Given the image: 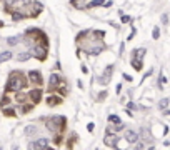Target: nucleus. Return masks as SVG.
Returning <instances> with one entry per match:
<instances>
[{"label":"nucleus","mask_w":170,"mask_h":150,"mask_svg":"<svg viewBox=\"0 0 170 150\" xmlns=\"http://www.w3.org/2000/svg\"><path fill=\"white\" fill-rule=\"evenodd\" d=\"M28 78H30V82L35 83V85H42V82H43L42 73L38 72V70H30V72H28Z\"/></svg>","instance_id":"423d86ee"},{"label":"nucleus","mask_w":170,"mask_h":150,"mask_svg":"<svg viewBox=\"0 0 170 150\" xmlns=\"http://www.w3.org/2000/svg\"><path fill=\"white\" fill-rule=\"evenodd\" d=\"M32 107H33V104H22V114H27V112H30Z\"/></svg>","instance_id":"6ab92c4d"},{"label":"nucleus","mask_w":170,"mask_h":150,"mask_svg":"<svg viewBox=\"0 0 170 150\" xmlns=\"http://www.w3.org/2000/svg\"><path fill=\"white\" fill-rule=\"evenodd\" d=\"M28 97L32 98V102H33V104H38V102L42 100V90H40V88H35V90H32V92L28 93Z\"/></svg>","instance_id":"9d476101"},{"label":"nucleus","mask_w":170,"mask_h":150,"mask_svg":"<svg viewBox=\"0 0 170 150\" xmlns=\"http://www.w3.org/2000/svg\"><path fill=\"white\" fill-rule=\"evenodd\" d=\"M4 115H7V117H14V109H4Z\"/></svg>","instance_id":"5701e85b"},{"label":"nucleus","mask_w":170,"mask_h":150,"mask_svg":"<svg viewBox=\"0 0 170 150\" xmlns=\"http://www.w3.org/2000/svg\"><path fill=\"white\" fill-rule=\"evenodd\" d=\"M48 85H50V88H58L62 85V77L58 73H52L48 78Z\"/></svg>","instance_id":"0eeeda50"},{"label":"nucleus","mask_w":170,"mask_h":150,"mask_svg":"<svg viewBox=\"0 0 170 150\" xmlns=\"http://www.w3.org/2000/svg\"><path fill=\"white\" fill-rule=\"evenodd\" d=\"M105 0H92V2H88L87 4V7H90V9H95V7H98V5H102Z\"/></svg>","instance_id":"4468645a"},{"label":"nucleus","mask_w":170,"mask_h":150,"mask_svg":"<svg viewBox=\"0 0 170 150\" xmlns=\"http://www.w3.org/2000/svg\"><path fill=\"white\" fill-rule=\"evenodd\" d=\"M35 132H37V127H35V125H28V127L25 129V134H27V135H32V134H35Z\"/></svg>","instance_id":"aec40b11"},{"label":"nucleus","mask_w":170,"mask_h":150,"mask_svg":"<svg viewBox=\"0 0 170 150\" xmlns=\"http://www.w3.org/2000/svg\"><path fill=\"white\" fill-rule=\"evenodd\" d=\"M167 105H169V98H162V100L159 102V109L165 110V109H167Z\"/></svg>","instance_id":"a211bd4d"},{"label":"nucleus","mask_w":170,"mask_h":150,"mask_svg":"<svg viewBox=\"0 0 170 150\" xmlns=\"http://www.w3.org/2000/svg\"><path fill=\"white\" fill-rule=\"evenodd\" d=\"M48 145H50L48 139H38L30 144V149H48Z\"/></svg>","instance_id":"6e6552de"},{"label":"nucleus","mask_w":170,"mask_h":150,"mask_svg":"<svg viewBox=\"0 0 170 150\" xmlns=\"http://www.w3.org/2000/svg\"><path fill=\"white\" fill-rule=\"evenodd\" d=\"M105 145H108V147H112V149H115V147H119V137L115 134H112V132H107V137H105Z\"/></svg>","instance_id":"20e7f679"},{"label":"nucleus","mask_w":170,"mask_h":150,"mask_svg":"<svg viewBox=\"0 0 170 150\" xmlns=\"http://www.w3.org/2000/svg\"><path fill=\"white\" fill-rule=\"evenodd\" d=\"M108 120H110L112 124H120V119L117 117V115H110V117H108Z\"/></svg>","instance_id":"4be33fe9"},{"label":"nucleus","mask_w":170,"mask_h":150,"mask_svg":"<svg viewBox=\"0 0 170 150\" xmlns=\"http://www.w3.org/2000/svg\"><path fill=\"white\" fill-rule=\"evenodd\" d=\"M28 58H30V53L28 52H23V53H18V55H17V60H20V62H25Z\"/></svg>","instance_id":"2eb2a0df"},{"label":"nucleus","mask_w":170,"mask_h":150,"mask_svg":"<svg viewBox=\"0 0 170 150\" xmlns=\"http://www.w3.org/2000/svg\"><path fill=\"white\" fill-rule=\"evenodd\" d=\"M137 149H140V150H142V149H145V144H142V142H139V144H137Z\"/></svg>","instance_id":"cd10ccee"},{"label":"nucleus","mask_w":170,"mask_h":150,"mask_svg":"<svg viewBox=\"0 0 170 150\" xmlns=\"http://www.w3.org/2000/svg\"><path fill=\"white\" fill-rule=\"evenodd\" d=\"M127 109H129V110H130V109H135V105L132 104V102H129V105H127Z\"/></svg>","instance_id":"7c9ffc66"},{"label":"nucleus","mask_w":170,"mask_h":150,"mask_svg":"<svg viewBox=\"0 0 170 150\" xmlns=\"http://www.w3.org/2000/svg\"><path fill=\"white\" fill-rule=\"evenodd\" d=\"M132 65H134V68L140 70V68H142V60H140V58H132Z\"/></svg>","instance_id":"f3484780"},{"label":"nucleus","mask_w":170,"mask_h":150,"mask_svg":"<svg viewBox=\"0 0 170 150\" xmlns=\"http://www.w3.org/2000/svg\"><path fill=\"white\" fill-rule=\"evenodd\" d=\"M65 117H62V115H53V117H50V119L47 120V129L50 130V132H53V134H62L63 129H65Z\"/></svg>","instance_id":"f03ea898"},{"label":"nucleus","mask_w":170,"mask_h":150,"mask_svg":"<svg viewBox=\"0 0 170 150\" xmlns=\"http://www.w3.org/2000/svg\"><path fill=\"white\" fill-rule=\"evenodd\" d=\"M9 102H10V98H9V97H4V98H2V107H4V105H7Z\"/></svg>","instance_id":"a878e982"},{"label":"nucleus","mask_w":170,"mask_h":150,"mask_svg":"<svg viewBox=\"0 0 170 150\" xmlns=\"http://www.w3.org/2000/svg\"><path fill=\"white\" fill-rule=\"evenodd\" d=\"M122 22H124V23H129V22H132V18H130L129 15H125V17H122Z\"/></svg>","instance_id":"393cba45"},{"label":"nucleus","mask_w":170,"mask_h":150,"mask_svg":"<svg viewBox=\"0 0 170 150\" xmlns=\"http://www.w3.org/2000/svg\"><path fill=\"white\" fill-rule=\"evenodd\" d=\"M18 42H20V37H9V38H7V43H9V45H17Z\"/></svg>","instance_id":"dca6fc26"},{"label":"nucleus","mask_w":170,"mask_h":150,"mask_svg":"<svg viewBox=\"0 0 170 150\" xmlns=\"http://www.w3.org/2000/svg\"><path fill=\"white\" fill-rule=\"evenodd\" d=\"M87 129H88V132H93V124H88Z\"/></svg>","instance_id":"c756f323"},{"label":"nucleus","mask_w":170,"mask_h":150,"mask_svg":"<svg viewBox=\"0 0 170 150\" xmlns=\"http://www.w3.org/2000/svg\"><path fill=\"white\" fill-rule=\"evenodd\" d=\"M10 58H12V52H2L0 53V63L7 62V60H10Z\"/></svg>","instance_id":"ddd939ff"},{"label":"nucleus","mask_w":170,"mask_h":150,"mask_svg":"<svg viewBox=\"0 0 170 150\" xmlns=\"http://www.w3.org/2000/svg\"><path fill=\"white\" fill-rule=\"evenodd\" d=\"M32 55H35L38 60H45V58H47V47L38 45V43H33V48H32Z\"/></svg>","instance_id":"7ed1b4c3"},{"label":"nucleus","mask_w":170,"mask_h":150,"mask_svg":"<svg viewBox=\"0 0 170 150\" xmlns=\"http://www.w3.org/2000/svg\"><path fill=\"white\" fill-rule=\"evenodd\" d=\"M15 100H17V102H20V104H23V102H25V100H27V95H22V93H17Z\"/></svg>","instance_id":"412c9836"},{"label":"nucleus","mask_w":170,"mask_h":150,"mask_svg":"<svg viewBox=\"0 0 170 150\" xmlns=\"http://www.w3.org/2000/svg\"><path fill=\"white\" fill-rule=\"evenodd\" d=\"M112 70H113V65H108V67L105 68V72L100 75L98 82L102 83V85H107V83L110 82V78H112Z\"/></svg>","instance_id":"39448f33"},{"label":"nucleus","mask_w":170,"mask_h":150,"mask_svg":"<svg viewBox=\"0 0 170 150\" xmlns=\"http://www.w3.org/2000/svg\"><path fill=\"white\" fill-rule=\"evenodd\" d=\"M145 52H147L145 48H135L134 52H132V57H134V58H140V60H142V57L145 55Z\"/></svg>","instance_id":"f8f14e48"},{"label":"nucleus","mask_w":170,"mask_h":150,"mask_svg":"<svg viewBox=\"0 0 170 150\" xmlns=\"http://www.w3.org/2000/svg\"><path fill=\"white\" fill-rule=\"evenodd\" d=\"M152 37H154V38H159V37H160V30L157 28V27L154 28V33H152Z\"/></svg>","instance_id":"b1692460"},{"label":"nucleus","mask_w":170,"mask_h":150,"mask_svg":"<svg viewBox=\"0 0 170 150\" xmlns=\"http://www.w3.org/2000/svg\"><path fill=\"white\" fill-rule=\"evenodd\" d=\"M125 140H127L129 144H137L139 135H137V132H134V130H125Z\"/></svg>","instance_id":"1a4fd4ad"},{"label":"nucleus","mask_w":170,"mask_h":150,"mask_svg":"<svg viewBox=\"0 0 170 150\" xmlns=\"http://www.w3.org/2000/svg\"><path fill=\"white\" fill-rule=\"evenodd\" d=\"M105 97H107V92H105V90H103L102 93H98V100H103Z\"/></svg>","instance_id":"bb28decb"},{"label":"nucleus","mask_w":170,"mask_h":150,"mask_svg":"<svg viewBox=\"0 0 170 150\" xmlns=\"http://www.w3.org/2000/svg\"><path fill=\"white\" fill-rule=\"evenodd\" d=\"M7 5H12V4H17V0H5Z\"/></svg>","instance_id":"c85d7f7f"},{"label":"nucleus","mask_w":170,"mask_h":150,"mask_svg":"<svg viewBox=\"0 0 170 150\" xmlns=\"http://www.w3.org/2000/svg\"><path fill=\"white\" fill-rule=\"evenodd\" d=\"M27 85V78L22 72H14L7 80V92H20L22 88Z\"/></svg>","instance_id":"f257e3e1"},{"label":"nucleus","mask_w":170,"mask_h":150,"mask_svg":"<svg viewBox=\"0 0 170 150\" xmlns=\"http://www.w3.org/2000/svg\"><path fill=\"white\" fill-rule=\"evenodd\" d=\"M47 104L50 105V107H55V105L62 104V98L58 97V95H50V97L47 98Z\"/></svg>","instance_id":"9b49d317"}]
</instances>
